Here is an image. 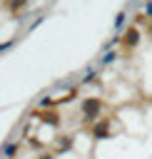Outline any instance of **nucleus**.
<instances>
[{
  "instance_id": "nucleus-1",
  "label": "nucleus",
  "mask_w": 152,
  "mask_h": 159,
  "mask_svg": "<svg viewBox=\"0 0 152 159\" xmlns=\"http://www.w3.org/2000/svg\"><path fill=\"white\" fill-rule=\"evenodd\" d=\"M85 107H87V112H90V117H95V114H97V107H100V104H97V102H87Z\"/></svg>"
},
{
  "instance_id": "nucleus-2",
  "label": "nucleus",
  "mask_w": 152,
  "mask_h": 159,
  "mask_svg": "<svg viewBox=\"0 0 152 159\" xmlns=\"http://www.w3.org/2000/svg\"><path fill=\"white\" fill-rule=\"evenodd\" d=\"M107 134V124H97V129H95V137H105Z\"/></svg>"
},
{
  "instance_id": "nucleus-3",
  "label": "nucleus",
  "mask_w": 152,
  "mask_h": 159,
  "mask_svg": "<svg viewBox=\"0 0 152 159\" xmlns=\"http://www.w3.org/2000/svg\"><path fill=\"white\" fill-rule=\"evenodd\" d=\"M12 152H15V144H7V147H5V154H7V157H12Z\"/></svg>"
}]
</instances>
